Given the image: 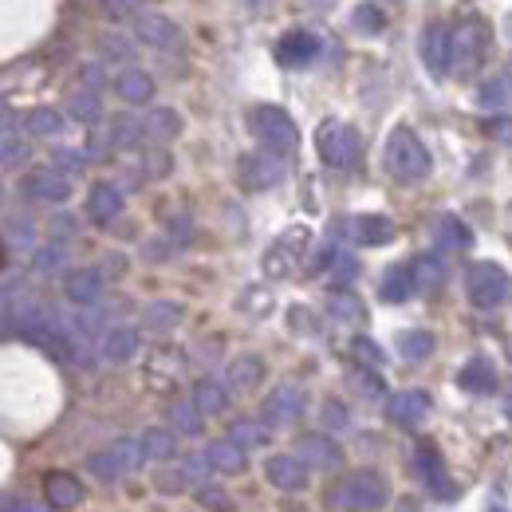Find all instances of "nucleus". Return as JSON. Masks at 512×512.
<instances>
[{
	"instance_id": "1",
	"label": "nucleus",
	"mask_w": 512,
	"mask_h": 512,
	"mask_svg": "<svg viewBox=\"0 0 512 512\" xmlns=\"http://www.w3.org/2000/svg\"><path fill=\"white\" fill-rule=\"evenodd\" d=\"M383 162H386V174H390L394 182H406V186L426 182V178H430V170H434V158H430L426 142H422L410 127L390 130L386 150H383Z\"/></svg>"
},
{
	"instance_id": "2",
	"label": "nucleus",
	"mask_w": 512,
	"mask_h": 512,
	"mask_svg": "<svg viewBox=\"0 0 512 512\" xmlns=\"http://www.w3.org/2000/svg\"><path fill=\"white\" fill-rule=\"evenodd\" d=\"M327 497H331V509L379 512L386 501H390V485H386L383 473H375V469H359V473H347Z\"/></svg>"
},
{
	"instance_id": "3",
	"label": "nucleus",
	"mask_w": 512,
	"mask_h": 512,
	"mask_svg": "<svg viewBox=\"0 0 512 512\" xmlns=\"http://www.w3.org/2000/svg\"><path fill=\"white\" fill-rule=\"evenodd\" d=\"M465 296L477 312H497L512 304V276L493 260H477L465 268Z\"/></svg>"
},
{
	"instance_id": "4",
	"label": "nucleus",
	"mask_w": 512,
	"mask_h": 512,
	"mask_svg": "<svg viewBox=\"0 0 512 512\" xmlns=\"http://www.w3.org/2000/svg\"><path fill=\"white\" fill-rule=\"evenodd\" d=\"M249 127H253V138L260 142V150H268L276 158H288L296 150V142H300V130H296L292 115L284 107H256Z\"/></svg>"
},
{
	"instance_id": "5",
	"label": "nucleus",
	"mask_w": 512,
	"mask_h": 512,
	"mask_svg": "<svg viewBox=\"0 0 512 512\" xmlns=\"http://www.w3.org/2000/svg\"><path fill=\"white\" fill-rule=\"evenodd\" d=\"M316 150H320L323 166H331V170H351V166H359L363 142H359L355 127L327 119V123L316 130Z\"/></svg>"
},
{
	"instance_id": "6",
	"label": "nucleus",
	"mask_w": 512,
	"mask_h": 512,
	"mask_svg": "<svg viewBox=\"0 0 512 512\" xmlns=\"http://www.w3.org/2000/svg\"><path fill=\"white\" fill-rule=\"evenodd\" d=\"M489 52V28L481 20H465L457 32H453V71L457 75H469L477 71L481 60Z\"/></svg>"
},
{
	"instance_id": "7",
	"label": "nucleus",
	"mask_w": 512,
	"mask_h": 512,
	"mask_svg": "<svg viewBox=\"0 0 512 512\" xmlns=\"http://www.w3.org/2000/svg\"><path fill=\"white\" fill-rule=\"evenodd\" d=\"M414 465H418V477L426 481L430 497H438V501H457V485H453L446 461H442V453H438L434 442H422V446L414 449Z\"/></svg>"
},
{
	"instance_id": "8",
	"label": "nucleus",
	"mask_w": 512,
	"mask_h": 512,
	"mask_svg": "<svg viewBox=\"0 0 512 512\" xmlns=\"http://www.w3.org/2000/svg\"><path fill=\"white\" fill-rule=\"evenodd\" d=\"M20 190H24L28 201H36V205H64L67 197H71V182H67L64 170L40 166V170H32V174L20 182Z\"/></svg>"
},
{
	"instance_id": "9",
	"label": "nucleus",
	"mask_w": 512,
	"mask_h": 512,
	"mask_svg": "<svg viewBox=\"0 0 512 512\" xmlns=\"http://www.w3.org/2000/svg\"><path fill=\"white\" fill-rule=\"evenodd\" d=\"M237 178H241L245 190H253V193L272 190V186L284 178V166H280L276 154L256 150V154H241V162H237Z\"/></svg>"
},
{
	"instance_id": "10",
	"label": "nucleus",
	"mask_w": 512,
	"mask_h": 512,
	"mask_svg": "<svg viewBox=\"0 0 512 512\" xmlns=\"http://www.w3.org/2000/svg\"><path fill=\"white\" fill-rule=\"evenodd\" d=\"M304 406H308V398H304L300 386H292V383L276 386V390L264 398V426H272V430L292 426V422L304 414Z\"/></svg>"
},
{
	"instance_id": "11",
	"label": "nucleus",
	"mask_w": 512,
	"mask_h": 512,
	"mask_svg": "<svg viewBox=\"0 0 512 512\" xmlns=\"http://www.w3.org/2000/svg\"><path fill=\"white\" fill-rule=\"evenodd\" d=\"M308 241H312V233H308V229H300V225H296V229H288V233H284V237L264 253V272H268V276H276V280H280V276H288V272H292V264L304 256Z\"/></svg>"
},
{
	"instance_id": "12",
	"label": "nucleus",
	"mask_w": 512,
	"mask_h": 512,
	"mask_svg": "<svg viewBox=\"0 0 512 512\" xmlns=\"http://www.w3.org/2000/svg\"><path fill=\"white\" fill-rule=\"evenodd\" d=\"M134 40L154 48V52H170V48L182 44V32H178L174 20H166L158 12H142V16H134Z\"/></svg>"
},
{
	"instance_id": "13",
	"label": "nucleus",
	"mask_w": 512,
	"mask_h": 512,
	"mask_svg": "<svg viewBox=\"0 0 512 512\" xmlns=\"http://www.w3.org/2000/svg\"><path fill=\"white\" fill-rule=\"evenodd\" d=\"M426 414H430V394L426 390H398V394L386 398V418L394 426H402V430L422 426Z\"/></svg>"
},
{
	"instance_id": "14",
	"label": "nucleus",
	"mask_w": 512,
	"mask_h": 512,
	"mask_svg": "<svg viewBox=\"0 0 512 512\" xmlns=\"http://www.w3.org/2000/svg\"><path fill=\"white\" fill-rule=\"evenodd\" d=\"M320 52H323V40L316 32H308V28H292L276 44V60L284 67H308Z\"/></svg>"
},
{
	"instance_id": "15",
	"label": "nucleus",
	"mask_w": 512,
	"mask_h": 512,
	"mask_svg": "<svg viewBox=\"0 0 512 512\" xmlns=\"http://www.w3.org/2000/svg\"><path fill=\"white\" fill-rule=\"evenodd\" d=\"M264 477H268V485H276L284 493H300L308 485V465L296 453H272L264 461Z\"/></svg>"
},
{
	"instance_id": "16",
	"label": "nucleus",
	"mask_w": 512,
	"mask_h": 512,
	"mask_svg": "<svg viewBox=\"0 0 512 512\" xmlns=\"http://www.w3.org/2000/svg\"><path fill=\"white\" fill-rule=\"evenodd\" d=\"M343 229H347V237L355 241V245H367V249H383L394 241V221L383 217V213H367V217H351V221H343Z\"/></svg>"
},
{
	"instance_id": "17",
	"label": "nucleus",
	"mask_w": 512,
	"mask_h": 512,
	"mask_svg": "<svg viewBox=\"0 0 512 512\" xmlns=\"http://www.w3.org/2000/svg\"><path fill=\"white\" fill-rule=\"evenodd\" d=\"M422 64L430 67L434 75H446L453 67V32L446 24H430L422 32Z\"/></svg>"
},
{
	"instance_id": "18",
	"label": "nucleus",
	"mask_w": 512,
	"mask_h": 512,
	"mask_svg": "<svg viewBox=\"0 0 512 512\" xmlns=\"http://www.w3.org/2000/svg\"><path fill=\"white\" fill-rule=\"evenodd\" d=\"M64 296L75 308H95L103 300V272L99 268H75V272H67Z\"/></svg>"
},
{
	"instance_id": "19",
	"label": "nucleus",
	"mask_w": 512,
	"mask_h": 512,
	"mask_svg": "<svg viewBox=\"0 0 512 512\" xmlns=\"http://www.w3.org/2000/svg\"><path fill=\"white\" fill-rule=\"evenodd\" d=\"M292 453H296L308 469H335V465L343 461V449L335 446V438H327V434H304Z\"/></svg>"
},
{
	"instance_id": "20",
	"label": "nucleus",
	"mask_w": 512,
	"mask_h": 512,
	"mask_svg": "<svg viewBox=\"0 0 512 512\" xmlns=\"http://www.w3.org/2000/svg\"><path fill=\"white\" fill-rule=\"evenodd\" d=\"M119 213H123V190L115 182H95L87 193V217L95 225H115Z\"/></svg>"
},
{
	"instance_id": "21",
	"label": "nucleus",
	"mask_w": 512,
	"mask_h": 512,
	"mask_svg": "<svg viewBox=\"0 0 512 512\" xmlns=\"http://www.w3.org/2000/svg\"><path fill=\"white\" fill-rule=\"evenodd\" d=\"M434 245H438L442 253H465V249H473V229H469L461 217L442 213V217L434 221Z\"/></svg>"
},
{
	"instance_id": "22",
	"label": "nucleus",
	"mask_w": 512,
	"mask_h": 512,
	"mask_svg": "<svg viewBox=\"0 0 512 512\" xmlns=\"http://www.w3.org/2000/svg\"><path fill=\"white\" fill-rule=\"evenodd\" d=\"M44 501H48V509H56V512L75 509V505L83 501V485H79L71 473H48V477H44Z\"/></svg>"
},
{
	"instance_id": "23",
	"label": "nucleus",
	"mask_w": 512,
	"mask_h": 512,
	"mask_svg": "<svg viewBox=\"0 0 512 512\" xmlns=\"http://www.w3.org/2000/svg\"><path fill=\"white\" fill-rule=\"evenodd\" d=\"M138 327H107L103 331V339H99V351H103V359L107 363H130L134 359V351H138Z\"/></svg>"
},
{
	"instance_id": "24",
	"label": "nucleus",
	"mask_w": 512,
	"mask_h": 512,
	"mask_svg": "<svg viewBox=\"0 0 512 512\" xmlns=\"http://www.w3.org/2000/svg\"><path fill=\"white\" fill-rule=\"evenodd\" d=\"M457 386L469 390V394H493V390H497V367H493V359L473 355V359L457 371Z\"/></svg>"
},
{
	"instance_id": "25",
	"label": "nucleus",
	"mask_w": 512,
	"mask_h": 512,
	"mask_svg": "<svg viewBox=\"0 0 512 512\" xmlns=\"http://www.w3.org/2000/svg\"><path fill=\"white\" fill-rule=\"evenodd\" d=\"M115 91H119V99H127V103H150V99H154V79H150V71H142V67H123V71L115 75Z\"/></svg>"
},
{
	"instance_id": "26",
	"label": "nucleus",
	"mask_w": 512,
	"mask_h": 512,
	"mask_svg": "<svg viewBox=\"0 0 512 512\" xmlns=\"http://www.w3.org/2000/svg\"><path fill=\"white\" fill-rule=\"evenodd\" d=\"M414 292H418L414 264H394V268H386L383 288H379V296H383L386 304H402V300H410Z\"/></svg>"
},
{
	"instance_id": "27",
	"label": "nucleus",
	"mask_w": 512,
	"mask_h": 512,
	"mask_svg": "<svg viewBox=\"0 0 512 512\" xmlns=\"http://www.w3.org/2000/svg\"><path fill=\"white\" fill-rule=\"evenodd\" d=\"M142 130H146L150 142H170V138L182 134V115L174 107H150L142 115Z\"/></svg>"
},
{
	"instance_id": "28",
	"label": "nucleus",
	"mask_w": 512,
	"mask_h": 512,
	"mask_svg": "<svg viewBox=\"0 0 512 512\" xmlns=\"http://www.w3.org/2000/svg\"><path fill=\"white\" fill-rule=\"evenodd\" d=\"M67 115H71L75 123H83V127H95V123L103 119V99H99V91L75 87V91L67 95Z\"/></svg>"
},
{
	"instance_id": "29",
	"label": "nucleus",
	"mask_w": 512,
	"mask_h": 512,
	"mask_svg": "<svg viewBox=\"0 0 512 512\" xmlns=\"http://www.w3.org/2000/svg\"><path fill=\"white\" fill-rule=\"evenodd\" d=\"M205 457L217 473H245V446H237L233 438H221V442H209L205 446Z\"/></svg>"
},
{
	"instance_id": "30",
	"label": "nucleus",
	"mask_w": 512,
	"mask_h": 512,
	"mask_svg": "<svg viewBox=\"0 0 512 512\" xmlns=\"http://www.w3.org/2000/svg\"><path fill=\"white\" fill-rule=\"evenodd\" d=\"M142 138H146L142 119H134V115H115L111 119V130H107V146L111 150H134Z\"/></svg>"
},
{
	"instance_id": "31",
	"label": "nucleus",
	"mask_w": 512,
	"mask_h": 512,
	"mask_svg": "<svg viewBox=\"0 0 512 512\" xmlns=\"http://www.w3.org/2000/svg\"><path fill=\"white\" fill-rule=\"evenodd\" d=\"M193 402H197V410H201V414L217 418V414H225V410H229V390L217 383V379H201V383L193 386Z\"/></svg>"
},
{
	"instance_id": "32",
	"label": "nucleus",
	"mask_w": 512,
	"mask_h": 512,
	"mask_svg": "<svg viewBox=\"0 0 512 512\" xmlns=\"http://www.w3.org/2000/svg\"><path fill=\"white\" fill-rule=\"evenodd\" d=\"M64 127H67L64 115H60L56 107H32L28 119H24V130H28L32 138H60Z\"/></svg>"
},
{
	"instance_id": "33",
	"label": "nucleus",
	"mask_w": 512,
	"mask_h": 512,
	"mask_svg": "<svg viewBox=\"0 0 512 512\" xmlns=\"http://www.w3.org/2000/svg\"><path fill=\"white\" fill-rule=\"evenodd\" d=\"M434 335L430 331H422V327H410V331H402L398 335V355L406 359V363H422V359H430L434 355Z\"/></svg>"
},
{
	"instance_id": "34",
	"label": "nucleus",
	"mask_w": 512,
	"mask_h": 512,
	"mask_svg": "<svg viewBox=\"0 0 512 512\" xmlns=\"http://www.w3.org/2000/svg\"><path fill=\"white\" fill-rule=\"evenodd\" d=\"M225 379H229L233 390H241V394H245V390H256L260 379H264V363H260L256 355H241V359L229 363V375H225Z\"/></svg>"
},
{
	"instance_id": "35",
	"label": "nucleus",
	"mask_w": 512,
	"mask_h": 512,
	"mask_svg": "<svg viewBox=\"0 0 512 512\" xmlns=\"http://www.w3.org/2000/svg\"><path fill=\"white\" fill-rule=\"evenodd\" d=\"M327 312H331V320L347 323V327H359V323L367 320V308H363L359 296H351V292H331Z\"/></svg>"
},
{
	"instance_id": "36",
	"label": "nucleus",
	"mask_w": 512,
	"mask_h": 512,
	"mask_svg": "<svg viewBox=\"0 0 512 512\" xmlns=\"http://www.w3.org/2000/svg\"><path fill=\"white\" fill-rule=\"evenodd\" d=\"M414 264V280H418V292H438L442 284H446V264H442V256H418V260H410Z\"/></svg>"
},
{
	"instance_id": "37",
	"label": "nucleus",
	"mask_w": 512,
	"mask_h": 512,
	"mask_svg": "<svg viewBox=\"0 0 512 512\" xmlns=\"http://www.w3.org/2000/svg\"><path fill=\"white\" fill-rule=\"evenodd\" d=\"M142 453H146V461H170L174 453H178V438L170 434V430H162V426H150L142 438Z\"/></svg>"
},
{
	"instance_id": "38",
	"label": "nucleus",
	"mask_w": 512,
	"mask_h": 512,
	"mask_svg": "<svg viewBox=\"0 0 512 512\" xmlns=\"http://www.w3.org/2000/svg\"><path fill=\"white\" fill-rule=\"evenodd\" d=\"M87 473L95 477V481H119V477H127V465L119 461V453L115 449H99V453H91L87 457Z\"/></svg>"
},
{
	"instance_id": "39",
	"label": "nucleus",
	"mask_w": 512,
	"mask_h": 512,
	"mask_svg": "<svg viewBox=\"0 0 512 512\" xmlns=\"http://www.w3.org/2000/svg\"><path fill=\"white\" fill-rule=\"evenodd\" d=\"M170 426H174L178 434H186V438H197L201 426H205V414L197 410V402H174V406H170Z\"/></svg>"
},
{
	"instance_id": "40",
	"label": "nucleus",
	"mask_w": 512,
	"mask_h": 512,
	"mask_svg": "<svg viewBox=\"0 0 512 512\" xmlns=\"http://www.w3.org/2000/svg\"><path fill=\"white\" fill-rule=\"evenodd\" d=\"M64 264H67V245H60V241L36 249V256H32V272L36 276H56V272H64Z\"/></svg>"
},
{
	"instance_id": "41",
	"label": "nucleus",
	"mask_w": 512,
	"mask_h": 512,
	"mask_svg": "<svg viewBox=\"0 0 512 512\" xmlns=\"http://www.w3.org/2000/svg\"><path fill=\"white\" fill-rule=\"evenodd\" d=\"M174 469H178V477H182V481H193V485H205V481H209V473H217V469L209 465V457H205V453H197V457H182Z\"/></svg>"
},
{
	"instance_id": "42",
	"label": "nucleus",
	"mask_w": 512,
	"mask_h": 512,
	"mask_svg": "<svg viewBox=\"0 0 512 512\" xmlns=\"http://www.w3.org/2000/svg\"><path fill=\"white\" fill-rule=\"evenodd\" d=\"M142 320H146L150 331H170L174 323L182 320V308H178V304H150Z\"/></svg>"
},
{
	"instance_id": "43",
	"label": "nucleus",
	"mask_w": 512,
	"mask_h": 512,
	"mask_svg": "<svg viewBox=\"0 0 512 512\" xmlns=\"http://www.w3.org/2000/svg\"><path fill=\"white\" fill-rule=\"evenodd\" d=\"M229 438H233L237 446H245V449L264 446V442H268V426H264V422H233Z\"/></svg>"
},
{
	"instance_id": "44",
	"label": "nucleus",
	"mask_w": 512,
	"mask_h": 512,
	"mask_svg": "<svg viewBox=\"0 0 512 512\" xmlns=\"http://www.w3.org/2000/svg\"><path fill=\"white\" fill-rule=\"evenodd\" d=\"M99 52H103L107 64H130L134 60V44L123 40V36H103L99 40Z\"/></svg>"
},
{
	"instance_id": "45",
	"label": "nucleus",
	"mask_w": 512,
	"mask_h": 512,
	"mask_svg": "<svg viewBox=\"0 0 512 512\" xmlns=\"http://www.w3.org/2000/svg\"><path fill=\"white\" fill-rule=\"evenodd\" d=\"M197 505H201V509H213V512H233L229 493L217 489V485H197Z\"/></svg>"
},
{
	"instance_id": "46",
	"label": "nucleus",
	"mask_w": 512,
	"mask_h": 512,
	"mask_svg": "<svg viewBox=\"0 0 512 512\" xmlns=\"http://www.w3.org/2000/svg\"><path fill=\"white\" fill-rule=\"evenodd\" d=\"M477 103H481V107H489V111H493V107H505V103H509V83H505V79L485 83V87L477 91Z\"/></svg>"
},
{
	"instance_id": "47",
	"label": "nucleus",
	"mask_w": 512,
	"mask_h": 512,
	"mask_svg": "<svg viewBox=\"0 0 512 512\" xmlns=\"http://www.w3.org/2000/svg\"><path fill=\"white\" fill-rule=\"evenodd\" d=\"M4 241H8V249H32V241H36V233H32V225L28 221H12L8 217V225H4Z\"/></svg>"
},
{
	"instance_id": "48",
	"label": "nucleus",
	"mask_w": 512,
	"mask_h": 512,
	"mask_svg": "<svg viewBox=\"0 0 512 512\" xmlns=\"http://www.w3.org/2000/svg\"><path fill=\"white\" fill-rule=\"evenodd\" d=\"M355 28H363V32H383L386 16L375 4H359V8H355Z\"/></svg>"
},
{
	"instance_id": "49",
	"label": "nucleus",
	"mask_w": 512,
	"mask_h": 512,
	"mask_svg": "<svg viewBox=\"0 0 512 512\" xmlns=\"http://www.w3.org/2000/svg\"><path fill=\"white\" fill-rule=\"evenodd\" d=\"M331 276H335V284H351L355 276H359V260L351 253H335L331 260Z\"/></svg>"
},
{
	"instance_id": "50",
	"label": "nucleus",
	"mask_w": 512,
	"mask_h": 512,
	"mask_svg": "<svg viewBox=\"0 0 512 512\" xmlns=\"http://www.w3.org/2000/svg\"><path fill=\"white\" fill-rule=\"evenodd\" d=\"M142 170H146V178H166L170 174V154L166 150H146L142 154Z\"/></svg>"
},
{
	"instance_id": "51",
	"label": "nucleus",
	"mask_w": 512,
	"mask_h": 512,
	"mask_svg": "<svg viewBox=\"0 0 512 512\" xmlns=\"http://www.w3.org/2000/svg\"><path fill=\"white\" fill-rule=\"evenodd\" d=\"M351 351H355V359H359V363H371V367H383V351H379V343H371L367 335H355V343H351Z\"/></svg>"
},
{
	"instance_id": "52",
	"label": "nucleus",
	"mask_w": 512,
	"mask_h": 512,
	"mask_svg": "<svg viewBox=\"0 0 512 512\" xmlns=\"http://www.w3.org/2000/svg\"><path fill=\"white\" fill-rule=\"evenodd\" d=\"M347 383L355 386L359 394H371V398H379V394H383V379H379V375H371V371H363V367H359V371H351V375H347Z\"/></svg>"
},
{
	"instance_id": "53",
	"label": "nucleus",
	"mask_w": 512,
	"mask_h": 512,
	"mask_svg": "<svg viewBox=\"0 0 512 512\" xmlns=\"http://www.w3.org/2000/svg\"><path fill=\"white\" fill-rule=\"evenodd\" d=\"M20 162H28V142H20L16 134L4 138V170H16Z\"/></svg>"
},
{
	"instance_id": "54",
	"label": "nucleus",
	"mask_w": 512,
	"mask_h": 512,
	"mask_svg": "<svg viewBox=\"0 0 512 512\" xmlns=\"http://www.w3.org/2000/svg\"><path fill=\"white\" fill-rule=\"evenodd\" d=\"M83 162H87V154H79V150H56V154H52V166L64 170V174H79Z\"/></svg>"
},
{
	"instance_id": "55",
	"label": "nucleus",
	"mask_w": 512,
	"mask_h": 512,
	"mask_svg": "<svg viewBox=\"0 0 512 512\" xmlns=\"http://www.w3.org/2000/svg\"><path fill=\"white\" fill-rule=\"evenodd\" d=\"M99 8H103L107 20H127L130 8H134V0H99Z\"/></svg>"
},
{
	"instance_id": "56",
	"label": "nucleus",
	"mask_w": 512,
	"mask_h": 512,
	"mask_svg": "<svg viewBox=\"0 0 512 512\" xmlns=\"http://www.w3.org/2000/svg\"><path fill=\"white\" fill-rule=\"evenodd\" d=\"M170 237H174V245H178V249H186V245H190V217H186V213L170 221Z\"/></svg>"
},
{
	"instance_id": "57",
	"label": "nucleus",
	"mask_w": 512,
	"mask_h": 512,
	"mask_svg": "<svg viewBox=\"0 0 512 512\" xmlns=\"http://www.w3.org/2000/svg\"><path fill=\"white\" fill-rule=\"evenodd\" d=\"M323 422L335 426V430H343V426H347V410H343L339 402H327V406H323Z\"/></svg>"
},
{
	"instance_id": "58",
	"label": "nucleus",
	"mask_w": 512,
	"mask_h": 512,
	"mask_svg": "<svg viewBox=\"0 0 512 512\" xmlns=\"http://www.w3.org/2000/svg\"><path fill=\"white\" fill-rule=\"evenodd\" d=\"M83 87L99 91V87H103V67H99V64H87V67H83Z\"/></svg>"
},
{
	"instance_id": "59",
	"label": "nucleus",
	"mask_w": 512,
	"mask_h": 512,
	"mask_svg": "<svg viewBox=\"0 0 512 512\" xmlns=\"http://www.w3.org/2000/svg\"><path fill=\"white\" fill-rule=\"evenodd\" d=\"M489 134H497L501 142H512V119H489Z\"/></svg>"
},
{
	"instance_id": "60",
	"label": "nucleus",
	"mask_w": 512,
	"mask_h": 512,
	"mask_svg": "<svg viewBox=\"0 0 512 512\" xmlns=\"http://www.w3.org/2000/svg\"><path fill=\"white\" fill-rule=\"evenodd\" d=\"M4 512H48V509H32V505H24L16 497H4Z\"/></svg>"
},
{
	"instance_id": "61",
	"label": "nucleus",
	"mask_w": 512,
	"mask_h": 512,
	"mask_svg": "<svg viewBox=\"0 0 512 512\" xmlns=\"http://www.w3.org/2000/svg\"><path fill=\"white\" fill-rule=\"evenodd\" d=\"M489 512H509V509H489Z\"/></svg>"
},
{
	"instance_id": "62",
	"label": "nucleus",
	"mask_w": 512,
	"mask_h": 512,
	"mask_svg": "<svg viewBox=\"0 0 512 512\" xmlns=\"http://www.w3.org/2000/svg\"><path fill=\"white\" fill-rule=\"evenodd\" d=\"M134 4H142V0H134Z\"/></svg>"
}]
</instances>
